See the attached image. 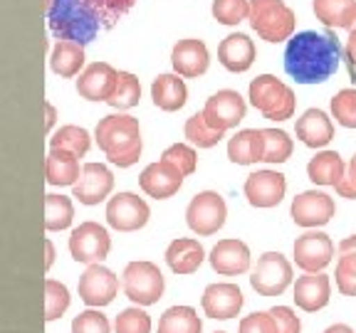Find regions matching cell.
I'll return each instance as SVG.
<instances>
[{"mask_svg": "<svg viewBox=\"0 0 356 333\" xmlns=\"http://www.w3.org/2000/svg\"><path fill=\"white\" fill-rule=\"evenodd\" d=\"M289 212H292V220L300 228H319V225H327L332 220L337 205L327 193L307 190V193H300L292 200V210Z\"/></svg>", "mask_w": 356, "mask_h": 333, "instance_id": "cell-12", "label": "cell"}, {"mask_svg": "<svg viewBox=\"0 0 356 333\" xmlns=\"http://www.w3.org/2000/svg\"><path fill=\"white\" fill-rule=\"evenodd\" d=\"M50 146L52 148H60V151H70V153H74L77 158H82V155H87L92 141H89V133L84 131V128L62 126L60 131L50 139Z\"/></svg>", "mask_w": 356, "mask_h": 333, "instance_id": "cell-38", "label": "cell"}, {"mask_svg": "<svg viewBox=\"0 0 356 333\" xmlns=\"http://www.w3.org/2000/svg\"><path fill=\"white\" fill-rule=\"evenodd\" d=\"M245 111H248V104L245 99L233 92V89H222L218 94H213L211 99L206 101V109H203V117L218 131H228V128H235L240 121L245 119Z\"/></svg>", "mask_w": 356, "mask_h": 333, "instance_id": "cell-11", "label": "cell"}, {"mask_svg": "<svg viewBox=\"0 0 356 333\" xmlns=\"http://www.w3.org/2000/svg\"><path fill=\"white\" fill-rule=\"evenodd\" d=\"M295 10L284 0H250V25L267 42H282L295 33Z\"/></svg>", "mask_w": 356, "mask_h": 333, "instance_id": "cell-5", "label": "cell"}, {"mask_svg": "<svg viewBox=\"0 0 356 333\" xmlns=\"http://www.w3.org/2000/svg\"><path fill=\"white\" fill-rule=\"evenodd\" d=\"M250 104L270 121H284L295 114V92L273 74H260L250 82Z\"/></svg>", "mask_w": 356, "mask_h": 333, "instance_id": "cell-4", "label": "cell"}, {"mask_svg": "<svg viewBox=\"0 0 356 333\" xmlns=\"http://www.w3.org/2000/svg\"><path fill=\"white\" fill-rule=\"evenodd\" d=\"M141 99V84L131 72H119L117 87L111 92V96L106 99V104L114 109H131Z\"/></svg>", "mask_w": 356, "mask_h": 333, "instance_id": "cell-37", "label": "cell"}, {"mask_svg": "<svg viewBox=\"0 0 356 333\" xmlns=\"http://www.w3.org/2000/svg\"><path fill=\"white\" fill-rule=\"evenodd\" d=\"M228 158L238 166H250L262 161V131L245 128L238 131L228 144Z\"/></svg>", "mask_w": 356, "mask_h": 333, "instance_id": "cell-30", "label": "cell"}, {"mask_svg": "<svg viewBox=\"0 0 356 333\" xmlns=\"http://www.w3.org/2000/svg\"><path fill=\"white\" fill-rule=\"evenodd\" d=\"M354 28H356V22H354ZM354 28H351V30H354Z\"/></svg>", "mask_w": 356, "mask_h": 333, "instance_id": "cell-52", "label": "cell"}, {"mask_svg": "<svg viewBox=\"0 0 356 333\" xmlns=\"http://www.w3.org/2000/svg\"><path fill=\"white\" fill-rule=\"evenodd\" d=\"M270 314H273L275 323H277V333H300L302 326H300V318L292 314V309H287V306H275V309H270Z\"/></svg>", "mask_w": 356, "mask_h": 333, "instance_id": "cell-46", "label": "cell"}, {"mask_svg": "<svg viewBox=\"0 0 356 333\" xmlns=\"http://www.w3.org/2000/svg\"><path fill=\"white\" fill-rule=\"evenodd\" d=\"M225 217H228L225 200H222L218 193H213V190L198 193L188 203V210H186V222H188V228L193 230L195 234H200V237L216 234L218 230L225 225Z\"/></svg>", "mask_w": 356, "mask_h": 333, "instance_id": "cell-7", "label": "cell"}, {"mask_svg": "<svg viewBox=\"0 0 356 333\" xmlns=\"http://www.w3.org/2000/svg\"><path fill=\"white\" fill-rule=\"evenodd\" d=\"M114 188V176L104 163H87L74 183V198L84 205H99Z\"/></svg>", "mask_w": 356, "mask_h": 333, "instance_id": "cell-15", "label": "cell"}, {"mask_svg": "<svg viewBox=\"0 0 356 333\" xmlns=\"http://www.w3.org/2000/svg\"><path fill=\"white\" fill-rule=\"evenodd\" d=\"M109 247H111L109 232L102 225H97V222H82L70 234V252H72L74 262L97 264V262L106 259Z\"/></svg>", "mask_w": 356, "mask_h": 333, "instance_id": "cell-9", "label": "cell"}, {"mask_svg": "<svg viewBox=\"0 0 356 333\" xmlns=\"http://www.w3.org/2000/svg\"><path fill=\"white\" fill-rule=\"evenodd\" d=\"M161 161L171 163V166L178 168V171L184 173V176H191V173L195 171V163H198V158H195V151L191 148V146L173 144V146H168V148L163 151Z\"/></svg>", "mask_w": 356, "mask_h": 333, "instance_id": "cell-43", "label": "cell"}, {"mask_svg": "<svg viewBox=\"0 0 356 333\" xmlns=\"http://www.w3.org/2000/svg\"><path fill=\"white\" fill-rule=\"evenodd\" d=\"M72 333H109V321L99 311H82L74 316Z\"/></svg>", "mask_w": 356, "mask_h": 333, "instance_id": "cell-44", "label": "cell"}, {"mask_svg": "<svg viewBox=\"0 0 356 333\" xmlns=\"http://www.w3.org/2000/svg\"><path fill=\"white\" fill-rule=\"evenodd\" d=\"M149 205L139 195L134 193H119L109 200L106 205V222L111 228L119 230V232H134V230H141L149 222Z\"/></svg>", "mask_w": 356, "mask_h": 333, "instance_id": "cell-10", "label": "cell"}, {"mask_svg": "<svg viewBox=\"0 0 356 333\" xmlns=\"http://www.w3.org/2000/svg\"><path fill=\"white\" fill-rule=\"evenodd\" d=\"M77 289H79V299L87 306H106L117 296L119 282L111 269H106V266H102L99 262H97V264H92L87 272L79 277Z\"/></svg>", "mask_w": 356, "mask_h": 333, "instance_id": "cell-13", "label": "cell"}, {"mask_svg": "<svg viewBox=\"0 0 356 333\" xmlns=\"http://www.w3.org/2000/svg\"><path fill=\"white\" fill-rule=\"evenodd\" d=\"M74 205L65 195H44V230L60 232L72 225Z\"/></svg>", "mask_w": 356, "mask_h": 333, "instance_id": "cell-34", "label": "cell"}, {"mask_svg": "<svg viewBox=\"0 0 356 333\" xmlns=\"http://www.w3.org/2000/svg\"><path fill=\"white\" fill-rule=\"evenodd\" d=\"M216 333H222V331H216Z\"/></svg>", "mask_w": 356, "mask_h": 333, "instance_id": "cell-53", "label": "cell"}, {"mask_svg": "<svg viewBox=\"0 0 356 333\" xmlns=\"http://www.w3.org/2000/svg\"><path fill=\"white\" fill-rule=\"evenodd\" d=\"M44 252H47V259H44V266H52V257H55V250H52V242H50V239L44 242Z\"/></svg>", "mask_w": 356, "mask_h": 333, "instance_id": "cell-50", "label": "cell"}, {"mask_svg": "<svg viewBox=\"0 0 356 333\" xmlns=\"http://www.w3.org/2000/svg\"><path fill=\"white\" fill-rule=\"evenodd\" d=\"M346 57H349L351 67H356V28L349 33V40H346Z\"/></svg>", "mask_w": 356, "mask_h": 333, "instance_id": "cell-48", "label": "cell"}, {"mask_svg": "<svg viewBox=\"0 0 356 333\" xmlns=\"http://www.w3.org/2000/svg\"><path fill=\"white\" fill-rule=\"evenodd\" d=\"M206 259V252L200 247L198 239H173L166 250V262L171 266L173 274H193L198 272V266Z\"/></svg>", "mask_w": 356, "mask_h": 333, "instance_id": "cell-25", "label": "cell"}, {"mask_svg": "<svg viewBox=\"0 0 356 333\" xmlns=\"http://www.w3.org/2000/svg\"><path fill=\"white\" fill-rule=\"evenodd\" d=\"M332 114L344 128H356V89H341L332 99Z\"/></svg>", "mask_w": 356, "mask_h": 333, "instance_id": "cell-41", "label": "cell"}, {"mask_svg": "<svg viewBox=\"0 0 356 333\" xmlns=\"http://www.w3.org/2000/svg\"><path fill=\"white\" fill-rule=\"evenodd\" d=\"M297 139L309 148H322L334 139V123L332 119L319 109H307L295 123Z\"/></svg>", "mask_w": 356, "mask_h": 333, "instance_id": "cell-24", "label": "cell"}, {"mask_svg": "<svg viewBox=\"0 0 356 333\" xmlns=\"http://www.w3.org/2000/svg\"><path fill=\"white\" fill-rule=\"evenodd\" d=\"M255 42L248 35L233 33L218 44V60L228 72H248L255 62Z\"/></svg>", "mask_w": 356, "mask_h": 333, "instance_id": "cell-22", "label": "cell"}, {"mask_svg": "<svg viewBox=\"0 0 356 333\" xmlns=\"http://www.w3.org/2000/svg\"><path fill=\"white\" fill-rule=\"evenodd\" d=\"M240 333H277V323L270 311H255L240 321Z\"/></svg>", "mask_w": 356, "mask_h": 333, "instance_id": "cell-45", "label": "cell"}, {"mask_svg": "<svg viewBox=\"0 0 356 333\" xmlns=\"http://www.w3.org/2000/svg\"><path fill=\"white\" fill-rule=\"evenodd\" d=\"M334 188H337V193H339L341 198L356 200V155L349 161V166H346L344 178H341V180L334 185Z\"/></svg>", "mask_w": 356, "mask_h": 333, "instance_id": "cell-47", "label": "cell"}, {"mask_svg": "<svg viewBox=\"0 0 356 333\" xmlns=\"http://www.w3.org/2000/svg\"><path fill=\"white\" fill-rule=\"evenodd\" d=\"M341 60H344V50L337 35L305 30L287 42L284 72L297 84H322L339 69Z\"/></svg>", "mask_w": 356, "mask_h": 333, "instance_id": "cell-1", "label": "cell"}, {"mask_svg": "<svg viewBox=\"0 0 356 333\" xmlns=\"http://www.w3.org/2000/svg\"><path fill=\"white\" fill-rule=\"evenodd\" d=\"M84 65V50L79 42H72V40H60V42L52 47L50 55V67L52 72L60 74V77H74V74L82 69Z\"/></svg>", "mask_w": 356, "mask_h": 333, "instance_id": "cell-31", "label": "cell"}, {"mask_svg": "<svg viewBox=\"0 0 356 333\" xmlns=\"http://www.w3.org/2000/svg\"><path fill=\"white\" fill-rule=\"evenodd\" d=\"M70 309V291L65 284L47 279L44 282V321H55Z\"/></svg>", "mask_w": 356, "mask_h": 333, "instance_id": "cell-39", "label": "cell"}, {"mask_svg": "<svg viewBox=\"0 0 356 333\" xmlns=\"http://www.w3.org/2000/svg\"><path fill=\"white\" fill-rule=\"evenodd\" d=\"M314 15L327 28L351 30L356 22V0H314Z\"/></svg>", "mask_w": 356, "mask_h": 333, "instance_id": "cell-28", "label": "cell"}, {"mask_svg": "<svg viewBox=\"0 0 356 333\" xmlns=\"http://www.w3.org/2000/svg\"><path fill=\"white\" fill-rule=\"evenodd\" d=\"M337 289L344 296H356V234L339 242V262H337Z\"/></svg>", "mask_w": 356, "mask_h": 333, "instance_id": "cell-32", "label": "cell"}, {"mask_svg": "<svg viewBox=\"0 0 356 333\" xmlns=\"http://www.w3.org/2000/svg\"><path fill=\"white\" fill-rule=\"evenodd\" d=\"M211 266L222 277H235L250 269V250L240 239H220L211 252Z\"/></svg>", "mask_w": 356, "mask_h": 333, "instance_id": "cell-20", "label": "cell"}, {"mask_svg": "<svg viewBox=\"0 0 356 333\" xmlns=\"http://www.w3.org/2000/svg\"><path fill=\"white\" fill-rule=\"evenodd\" d=\"M329 294H332V284L322 272H307L295 284V304L309 314L324 309L329 304Z\"/></svg>", "mask_w": 356, "mask_h": 333, "instance_id": "cell-23", "label": "cell"}, {"mask_svg": "<svg viewBox=\"0 0 356 333\" xmlns=\"http://www.w3.org/2000/svg\"><path fill=\"white\" fill-rule=\"evenodd\" d=\"M354 155H356V153H354Z\"/></svg>", "mask_w": 356, "mask_h": 333, "instance_id": "cell-54", "label": "cell"}, {"mask_svg": "<svg viewBox=\"0 0 356 333\" xmlns=\"http://www.w3.org/2000/svg\"><path fill=\"white\" fill-rule=\"evenodd\" d=\"M346 166L337 151H322L309 161L307 176L314 185H337L344 178Z\"/></svg>", "mask_w": 356, "mask_h": 333, "instance_id": "cell-29", "label": "cell"}, {"mask_svg": "<svg viewBox=\"0 0 356 333\" xmlns=\"http://www.w3.org/2000/svg\"><path fill=\"white\" fill-rule=\"evenodd\" d=\"M117 333H151V318L141 309H124L114 323Z\"/></svg>", "mask_w": 356, "mask_h": 333, "instance_id": "cell-42", "label": "cell"}, {"mask_svg": "<svg viewBox=\"0 0 356 333\" xmlns=\"http://www.w3.org/2000/svg\"><path fill=\"white\" fill-rule=\"evenodd\" d=\"M334 244L324 232H305L295 242V262L305 272H322L332 262Z\"/></svg>", "mask_w": 356, "mask_h": 333, "instance_id": "cell-16", "label": "cell"}, {"mask_svg": "<svg viewBox=\"0 0 356 333\" xmlns=\"http://www.w3.org/2000/svg\"><path fill=\"white\" fill-rule=\"evenodd\" d=\"M262 131V161L284 163L292 155V139L280 128H260Z\"/></svg>", "mask_w": 356, "mask_h": 333, "instance_id": "cell-35", "label": "cell"}, {"mask_svg": "<svg viewBox=\"0 0 356 333\" xmlns=\"http://www.w3.org/2000/svg\"><path fill=\"white\" fill-rule=\"evenodd\" d=\"M171 65L181 77H200L208 72L211 57L203 40H181L171 52Z\"/></svg>", "mask_w": 356, "mask_h": 333, "instance_id": "cell-21", "label": "cell"}, {"mask_svg": "<svg viewBox=\"0 0 356 333\" xmlns=\"http://www.w3.org/2000/svg\"><path fill=\"white\" fill-rule=\"evenodd\" d=\"M324 333H354L349 326H344V323H334V326H329Z\"/></svg>", "mask_w": 356, "mask_h": 333, "instance_id": "cell-49", "label": "cell"}, {"mask_svg": "<svg viewBox=\"0 0 356 333\" xmlns=\"http://www.w3.org/2000/svg\"><path fill=\"white\" fill-rule=\"evenodd\" d=\"M200 304L208 318H233L243 309V291L235 284H211Z\"/></svg>", "mask_w": 356, "mask_h": 333, "instance_id": "cell-19", "label": "cell"}, {"mask_svg": "<svg viewBox=\"0 0 356 333\" xmlns=\"http://www.w3.org/2000/svg\"><path fill=\"white\" fill-rule=\"evenodd\" d=\"M184 131H186V139L193 146H198V148H213V146L220 144V139L225 136V131H218V128H213L211 123L206 121L203 111L193 114V117L186 121Z\"/></svg>", "mask_w": 356, "mask_h": 333, "instance_id": "cell-36", "label": "cell"}, {"mask_svg": "<svg viewBox=\"0 0 356 333\" xmlns=\"http://www.w3.org/2000/svg\"><path fill=\"white\" fill-rule=\"evenodd\" d=\"M200 328L203 323L191 306H173L159 321V333H200Z\"/></svg>", "mask_w": 356, "mask_h": 333, "instance_id": "cell-33", "label": "cell"}, {"mask_svg": "<svg viewBox=\"0 0 356 333\" xmlns=\"http://www.w3.org/2000/svg\"><path fill=\"white\" fill-rule=\"evenodd\" d=\"M134 0H57L50 12V28L57 35H72L79 44L92 42L99 28H111Z\"/></svg>", "mask_w": 356, "mask_h": 333, "instance_id": "cell-2", "label": "cell"}, {"mask_svg": "<svg viewBox=\"0 0 356 333\" xmlns=\"http://www.w3.org/2000/svg\"><path fill=\"white\" fill-rule=\"evenodd\" d=\"M44 109H47V121H44V126L52 128V123H55V109H52L50 104H44Z\"/></svg>", "mask_w": 356, "mask_h": 333, "instance_id": "cell-51", "label": "cell"}, {"mask_svg": "<svg viewBox=\"0 0 356 333\" xmlns=\"http://www.w3.org/2000/svg\"><path fill=\"white\" fill-rule=\"evenodd\" d=\"M97 144L106 153L109 163L119 168H129L141 158V128L139 119L127 114L104 117L97 123Z\"/></svg>", "mask_w": 356, "mask_h": 333, "instance_id": "cell-3", "label": "cell"}, {"mask_svg": "<svg viewBox=\"0 0 356 333\" xmlns=\"http://www.w3.org/2000/svg\"><path fill=\"white\" fill-rule=\"evenodd\" d=\"M213 17L220 25H238L250 17V0H213Z\"/></svg>", "mask_w": 356, "mask_h": 333, "instance_id": "cell-40", "label": "cell"}, {"mask_svg": "<svg viewBox=\"0 0 356 333\" xmlns=\"http://www.w3.org/2000/svg\"><path fill=\"white\" fill-rule=\"evenodd\" d=\"M184 173L173 168L171 163L166 161H159V163H151V166L144 168V173L139 176V185L146 195L156 200H166L171 195H176L184 185Z\"/></svg>", "mask_w": 356, "mask_h": 333, "instance_id": "cell-17", "label": "cell"}, {"mask_svg": "<svg viewBox=\"0 0 356 333\" xmlns=\"http://www.w3.org/2000/svg\"><path fill=\"white\" fill-rule=\"evenodd\" d=\"M250 284L260 296H280L292 284V264L280 252H265L252 269Z\"/></svg>", "mask_w": 356, "mask_h": 333, "instance_id": "cell-8", "label": "cell"}, {"mask_svg": "<svg viewBox=\"0 0 356 333\" xmlns=\"http://www.w3.org/2000/svg\"><path fill=\"white\" fill-rule=\"evenodd\" d=\"M119 72L106 62H95L89 65L77 79V92L87 101H106L117 87Z\"/></svg>", "mask_w": 356, "mask_h": 333, "instance_id": "cell-18", "label": "cell"}, {"mask_svg": "<svg viewBox=\"0 0 356 333\" xmlns=\"http://www.w3.org/2000/svg\"><path fill=\"white\" fill-rule=\"evenodd\" d=\"M186 96L188 89L181 74H159L151 84V99L163 111H178L186 104Z\"/></svg>", "mask_w": 356, "mask_h": 333, "instance_id": "cell-26", "label": "cell"}, {"mask_svg": "<svg viewBox=\"0 0 356 333\" xmlns=\"http://www.w3.org/2000/svg\"><path fill=\"white\" fill-rule=\"evenodd\" d=\"M79 161L77 155L70 153V151L50 148L47 158H44V176H47V183L50 185H74L79 178Z\"/></svg>", "mask_w": 356, "mask_h": 333, "instance_id": "cell-27", "label": "cell"}, {"mask_svg": "<svg viewBox=\"0 0 356 333\" xmlns=\"http://www.w3.org/2000/svg\"><path fill=\"white\" fill-rule=\"evenodd\" d=\"M124 294L139 306H151L163 294V274L154 262H131L124 269Z\"/></svg>", "mask_w": 356, "mask_h": 333, "instance_id": "cell-6", "label": "cell"}, {"mask_svg": "<svg viewBox=\"0 0 356 333\" xmlns=\"http://www.w3.org/2000/svg\"><path fill=\"white\" fill-rule=\"evenodd\" d=\"M287 180L277 171H257L245 180V198L252 207H275L282 203Z\"/></svg>", "mask_w": 356, "mask_h": 333, "instance_id": "cell-14", "label": "cell"}]
</instances>
